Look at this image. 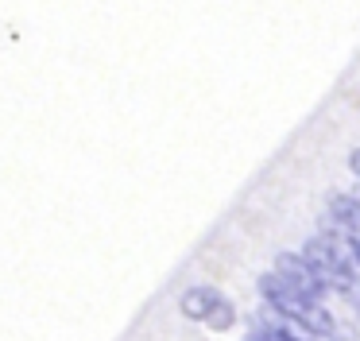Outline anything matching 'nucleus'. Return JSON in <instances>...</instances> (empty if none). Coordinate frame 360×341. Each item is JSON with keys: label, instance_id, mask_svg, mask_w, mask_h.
Here are the masks:
<instances>
[{"label": "nucleus", "instance_id": "1", "mask_svg": "<svg viewBox=\"0 0 360 341\" xmlns=\"http://www.w3.org/2000/svg\"><path fill=\"white\" fill-rule=\"evenodd\" d=\"M259 294L267 299V306L271 310H279L283 318H290V322L298 326V330H306V333H318V337H333V314H329L321 302H314V299H302L298 291H290L287 283H283L279 275H259Z\"/></svg>", "mask_w": 360, "mask_h": 341}, {"label": "nucleus", "instance_id": "2", "mask_svg": "<svg viewBox=\"0 0 360 341\" xmlns=\"http://www.w3.org/2000/svg\"><path fill=\"white\" fill-rule=\"evenodd\" d=\"M302 256L321 271V279H326L333 291L349 294L352 287L360 283V271L352 268V252H349V248H341V240H333V237H314V240H306Z\"/></svg>", "mask_w": 360, "mask_h": 341}, {"label": "nucleus", "instance_id": "3", "mask_svg": "<svg viewBox=\"0 0 360 341\" xmlns=\"http://www.w3.org/2000/svg\"><path fill=\"white\" fill-rule=\"evenodd\" d=\"M275 275H279L290 291H298L302 299H314V302H321V294L329 291V283L321 279V271L314 268L306 256H295V252L275 256Z\"/></svg>", "mask_w": 360, "mask_h": 341}, {"label": "nucleus", "instance_id": "4", "mask_svg": "<svg viewBox=\"0 0 360 341\" xmlns=\"http://www.w3.org/2000/svg\"><path fill=\"white\" fill-rule=\"evenodd\" d=\"M329 213H333V221L349 237V244H360V202L349 198V194H333L329 198Z\"/></svg>", "mask_w": 360, "mask_h": 341}, {"label": "nucleus", "instance_id": "5", "mask_svg": "<svg viewBox=\"0 0 360 341\" xmlns=\"http://www.w3.org/2000/svg\"><path fill=\"white\" fill-rule=\"evenodd\" d=\"M179 306H182V314H186V318L210 322V314L221 306V294L213 291V287H190V291L179 299Z\"/></svg>", "mask_w": 360, "mask_h": 341}, {"label": "nucleus", "instance_id": "6", "mask_svg": "<svg viewBox=\"0 0 360 341\" xmlns=\"http://www.w3.org/2000/svg\"><path fill=\"white\" fill-rule=\"evenodd\" d=\"M233 322H236V310H233V302H229V299H221V306L210 314V322H205V326H210V330H229Z\"/></svg>", "mask_w": 360, "mask_h": 341}, {"label": "nucleus", "instance_id": "7", "mask_svg": "<svg viewBox=\"0 0 360 341\" xmlns=\"http://www.w3.org/2000/svg\"><path fill=\"white\" fill-rule=\"evenodd\" d=\"M349 167H352V170H356V178H360V147H356V151H352V155H349Z\"/></svg>", "mask_w": 360, "mask_h": 341}, {"label": "nucleus", "instance_id": "8", "mask_svg": "<svg viewBox=\"0 0 360 341\" xmlns=\"http://www.w3.org/2000/svg\"><path fill=\"white\" fill-rule=\"evenodd\" d=\"M352 256H356V260H360V244H352Z\"/></svg>", "mask_w": 360, "mask_h": 341}, {"label": "nucleus", "instance_id": "9", "mask_svg": "<svg viewBox=\"0 0 360 341\" xmlns=\"http://www.w3.org/2000/svg\"><path fill=\"white\" fill-rule=\"evenodd\" d=\"M356 202H360V198H356Z\"/></svg>", "mask_w": 360, "mask_h": 341}]
</instances>
